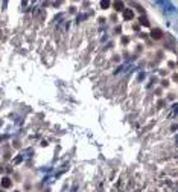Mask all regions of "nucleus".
I'll return each mask as SVG.
<instances>
[{
	"mask_svg": "<svg viewBox=\"0 0 178 192\" xmlns=\"http://www.w3.org/2000/svg\"><path fill=\"white\" fill-rule=\"evenodd\" d=\"M123 18L125 20H133L134 18V12L131 9H123Z\"/></svg>",
	"mask_w": 178,
	"mask_h": 192,
	"instance_id": "obj_1",
	"label": "nucleus"
},
{
	"mask_svg": "<svg viewBox=\"0 0 178 192\" xmlns=\"http://www.w3.org/2000/svg\"><path fill=\"white\" fill-rule=\"evenodd\" d=\"M151 37H152L154 40H160V38L163 37V34H161V31H160V29H154V31L151 32Z\"/></svg>",
	"mask_w": 178,
	"mask_h": 192,
	"instance_id": "obj_2",
	"label": "nucleus"
},
{
	"mask_svg": "<svg viewBox=\"0 0 178 192\" xmlns=\"http://www.w3.org/2000/svg\"><path fill=\"white\" fill-rule=\"evenodd\" d=\"M11 185H12V182L9 180V177H5V179L2 180V186H3V188H9Z\"/></svg>",
	"mask_w": 178,
	"mask_h": 192,
	"instance_id": "obj_3",
	"label": "nucleus"
},
{
	"mask_svg": "<svg viewBox=\"0 0 178 192\" xmlns=\"http://www.w3.org/2000/svg\"><path fill=\"white\" fill-rule=\"evenodd\" d=\"M114 9L116 11H123V3L122 2H116L114 3Z\"/></svg>",
	"mask_w": 178,
	"mask_h": 192,
	"instance_id": "obj_4",
	"label": "nucleus"
},
{
	"mask_svg": "<svg viewBox=\"0 0 178 192\" xmlns=\"http://www.w3.org/2000/svg\"><path fill=\"white\" fill-rule=\"evenodd\" d=\"M139 20H140V24H143V26H146V27L149 26V21H148V20H146L145 17H140Z\"/></svg>",
	"mask_w": 178,
	"mask_h": 192,
	"instance_id": "obj_5",
	"label": "nucleus"
},
{
	"mask_svg": "<svg viewBox=\"0 0 178 192\" xmlns=\"http://www.w3.org/2000/svg\"><path fill=\"white\" fill-rule=\"evenodd\" d=\"M101 6H102L104 9H107V8L110 6V2H101Z\"/></svg>",
	"mask_w": 178,
	"mask_h": 192,
	"instance_id": "obj_6",
	"label": "nucleus"
},
{
	"mask_svg": "<svg viewBox=\"0 0 178 192\" xmlns=\"http://www.w3.org/2000/svg\"><path fill=\"white\" fill-rule=\"evenodd\" d=\"M0 192H5V191H0Z\"/></svg>",
	"mask_w": 178,
	"mask_h": 192,
	"instance_id": "obj_7",
	"label": "nucleus"
},
{
	"mask_svg": "<svg viewBox=\"0 0 178 192\" xmlns=\"http://www.w3.org/2000/svg\"><path fill=\"white\" fill-rule=\"evenodd\" d=\"M15 192H18V191H15Z\"/></svg>",
	"mask_w": 178,
	"mask_h": 192,
	"instance_id": "obj_8",
	"label": "nucleus"
}]
</instances>
